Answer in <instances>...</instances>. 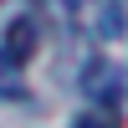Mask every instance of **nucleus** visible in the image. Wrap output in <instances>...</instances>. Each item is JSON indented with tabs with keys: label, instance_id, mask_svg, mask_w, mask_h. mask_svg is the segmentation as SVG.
<instances>
[{
	"label": "nucleus",
	"instance_id": "1",
	"mask_svg": "<svg viewBox=\"0 0 128 128\" xmlns=\"http://www.w3.org/2000/svg\"><path fill=\"white\" fill-rule=\"evenodd\" d=\"M31 51H36V20H31V16H16V20L5 26V41H0V56H5L10 67H20V62H26Z\"/></svg>",
	"mask_w": 128,
	"mask_h": 128
},
{
	"label": "nucleus",
	"instance_id": "2",
	"mask_svg": "<svg viewBox=\"0 0 128 128\" xmlns=\"http://www.w3.org/2000/svg\"><path fill=\"white\" fill-rule=\"evenodd\" d=\"M0 98H20V67H10L0 56Z\"/></svg>",
	"mask_w": 128,
	"mask_h": 128
},
{
	"label": "nucleus",
	"instance_id": "3",
	"mask_svg": "<svg viewBox=\"0 0 128 128\" xmlns=\"http://www.w3.org/2000/svg\"><path fill=\"white\" fill-rule=\"evenodd\" d=\"M72 128H113V113H98V108H92V113H82Z\"/></svg>",
	"mask_w": 128,
	"mask_h": 128
},
{
	"label": "nucleus",
	"instance_id": "4",
	"mask_svg": "<svg viewBox=\"0 0 128 128\" xmlns=\"http://www.w3.org/2000/svg\"><path fill=\"white\" fill-rule=\"evenodd\" d=\"M51 5H56V10H67V16H77V10L87 5V0H51Z\"/></svg>",
	"mask_w": 128,
	"mask_h": 128
}]
</instances>
